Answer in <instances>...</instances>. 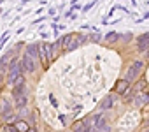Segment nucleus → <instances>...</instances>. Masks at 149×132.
Wrapping results in <instances>:
<instances>
[{
	"label": "nucleus",
	"instance_id": "obj_1",
	"mask_svg": "<svg viewBox=\"0 0 149 132\" xmlns=\"http://www.w3.org/2000/svg\"><path fill=\"white\" fill-rule=\"evenodd\" d=\"M23 76V71H21V60H18L16 56L11 60V65H9V71L6 74V79L9 85H14L19 78Z\"/></svg>",
	"mask_w": 149,
	"mask_h": 132
},
{
	"label": "nucleus",
	"instance_id": "obj_2",
	"mask_svg": "<svg viewBox=\"0 0 149 132\" xmlns=\"http://www.w3.org/2000/svg\"><path fill=\"white\" fill-rule=\"evenodd\" d=\"M142 71H144V62L142 60H133L132 62V65L128 67V71H126V74H125V79L126 81H137V78L142 74Z\"/></svg>",
	"mask_w": 149,
	"mask_h": 132
},
{
	"label": "nucleus",
	"instance_id": "obj_3",
	"mask_svg": "<svg viewBox=\"0 0 149 132\" xmlns=\"http://www.w3.org/2000/svg\"><path fill=\"white\" fill-rule=\"evenodd\" d=\"M21 71H23V74H33L37 71V62L33 58H30L28 55H23L21 56Z\"/></svg>",
	"mask_w": 149,
	"mask_h": 132
},
{
	"label": "nucleus",
	"instance_id": "obj_4",
	"mask_svg": "<svg viewBox=\"0 0 149 132\" xmlns=\"http://www.w3.org/2000/svg\"><path fill=\"white\" fill-rule=\"evenodd\" d=\"M13 97H21V95H26V81H25V76H21L14 85H13Z\"/></svg>",
	"mask_w": 149,
	"mask_h": 132
},
{
	"label": "nucleus",
	"instance_id": "obj_5",
	"mask_svg": "<svg viewBox=\"0 0 149 132\" xmlns=\"http://www.w3.org/2000/svg\"><path fill=\"white\" fill-rule=\"evenodd\" d=\"M91 125H93V127H97V128H100L102 132L111 130V128L107 127V120H105L102 114H93V116H91Z\"/></svg>",
	"mask_w": 149,
	"mask_h": 132
},
{
	"label": "nucleus",
	"instance_id": "obj_6",
	"mask_svg": "<svg viewBox=\"0 0 149 132\" xmlns=\"http://www.w3.org/2000/svg\"><path fill=\"white\" fill-rule=\"evenodd\" d=\"M114 100H118V93H111V95H107V97L98 104V109H100V111L112 109V107H114Z\"/></svg>",
	"mask_w": 149,
	"mask_h": 132
},
{
	"label": "nucleus",
	"instance_id": "obj_7",
	"mask_svg": "<svg viewBox=\"0 0 149 132\" xmlns=\"http://www.w3.org/2000/svg\"><path fill=\"white\" fill-rule=\"evenodd\" d=\"M147 49H149V32L137 37V51L139 53H146Z\"/></svg>",
	"mask_w": 149,
	"mask_h": 132
},
{
	"label": "nucleus",
	"instance_id": "obj_8",
	"mask_svg": "<svg viewBox=\"0 0 149 132\" xmlns=\"http://www.w3.org/2000/svg\"><path fill=\"white\" fill-rule=\"evenodd\" d=\"M128 90H130V81H126L125 78L116 81V85H114V93H118V95H121V97H123Z\"/></svg>",
	"mask_w": 149,
	"mask_h": 132
},
{
	"label": "nucleus",
	"instance_id": "obj_9",
	"mask_svg": "<svg viewBox=\"0 0 149 132\" xmlns=\"http://www.w3.org/2000/svg\"><path fill=\"white\" fill-rule=\"evenodd\" d=\"M25 55H28L30 58H33L35 62H39V44H28L25 48Z\"/></svg>",
	"mask_w": 149,
	"mask_h": 132
},
{
	"label": "nucleus",
	"instance_id": "obj_10",
	"mask_svg": "<svg viewBox=\"0 0 149 132\" xmlns=\"http://www.w3.org/2000/svg\"><path fill=\"white\" fill-rule=\"evenodd\" d=\"M39 60L42 62V65H44V67H47V63H49V58H47L46 42H40V44H39Z\"/></svg>",
	"mask_w": 149,
	"mask_h": 132
},
{
	"label": "nucleus",
	"instance_id": "obj_11",
	"mask_svg": "<svg viewBox=\"0 0 149 132\" xmlns=\"http://www.w3.org/2000/svg\"><path fill=\"white\" fill-rule=\"evenodd\" d=\"M133 88H135L139 93H149V85H147V81H146L144 78H140V79L133 85Z\"/></svg>",
	"mask_w": 149,
	"mask_h": 132
},
{
	"label": "nucleus",
	"instance_id": "obj_12",
	"mask_svg": "<svg viewBox=\"0 0 149 132\" xmlns=\"http://www.w3.org/2000/svg\"><path fill=\"white\" fill-rule=\"evenodd\" d=\"M137 95H139V92H137L133 86H130V90H128V92L123 95V100H125V102H132V100H133Z\"/></svg>",
	"mask_w": 149,
	"mask_h": 132
},
{
	"label": "nucleus",
	"instance_id": "obj_13",
	"mask_svg": "<svg viewBox=\"0 0 149 132\" xmlns=\"http://www.w3.org/2000/svg\"><path fill=\"white\" fill-rule=\"evenodd\" d=\"M14 125H16V128H18L19 132H28V130L32 128V127H30V123H28V121H25V120H18Z\"/></svg>",
	"mask_w": 149,
	"mask_h": 132
},
{
	"label": "nucleus",
	"instance_id": "obj_14",
	"mask_svg": "<svg viewBox=\"0 0 149 132\" xmlns=\"http://www.w3.org/2000/svg\"><path fill=\"white\" fill-rule=\"evenodd\" d=\"M104 39H105V42H107V44H114V42H118V41H119V34H118V32H109Z\"/></svg>",
	"mask_w": 149,
	"mask_h": 132
},
{
	"label": "nucleus",
	"instance_id": "obj_15",
	"mask_svg": "<svg viewBox=\"0 0 149 132\" xmlns=\"http://www.w3.org/2000/svg\"><path fill=\"white\" fill-rule=\"evenodd\" d=\"M72 37H74V35H70V34H67V35H63V37L60 39V46H61V49H67V48H68V44H70V41H72Z\"/></svg>",
	"mask_w": 149,
	"mask_h": 132
},
{
	"label": "nucleus",
	"instance_id": "obj_16",
	"mask_svg": "<svg viewBox=\"0 0 149 132\" xmlns=\"http://www.w3.org/2000/svg\"><path fill=\"white\" fill-rule=\"evenodd\" d=\"M14 100H16V107H18V109H21V107H26V104H28V99H26V95L16 97Z\"/></svg>",
	"mask_w": 149,
	"mask_h": 132
},
{
	"label": "nucleus",
	"instance_id": "obj_17",
	"mask_svg": "<svg viewBox=\"0 0 149 132\" xmlns=\"http://www.w3.org/2000/svg\"><path fill=\"white\" fill-rule=\"evenodd\" d=\"M79 46H81L79 39H77V37H72V41H70V44H68L67 51H74V49H76V48H79Z\"/></svg>",
	"mask_w": 149,
	"mask_h": 132
},
{
	"label": "nucleus",
	"instance_id": "obj_18",
	"mask_svg": "<svg viewBox=\"0 0 149 132\" xmlns=\"http://www.w3.org/2000/svg\"><path fill=\"white\" fill-rule=\"evenodd\" d=\"M132 39H133V35H132V34H119V41H121L123 44H128Z\"/></svg>",
	"mask_w": 149,
	"mask_h": 132
},
{
	"label": "nucleus",
	"instance_id": "obj_19",
	"mask_svg": "<svg viewBox=\"0 0 149 132\" xmlns=\"http://www.w3.org/2000/svg\"><path fill=\"white\" fill-rule=\"evenodd\" d=\"M9 56H11V55H7V56H4L2 60H0V76H2V74L6 72V60H7Z\"/></svg>",
	"mask_w": 149,
	"mask_h": 132
},
{
	"label": "nucleus",
	"instance_id": "obj_20",
	"mask_svg": "<svg viewBox=\"0 0 149 132\" xmlns=\"http://www.w3.org/2000/svg\"><path fill=\"white\" fill-rule=\"evenodd\" d=\"M4 132H19V130L16 128V125H11V123H7V125L4 127Z\"/></svg>",
	"mask_w": 149,
	"mask_h": 132
},
{
	"label": "nucleus",
	"instance_id": "obj_21",
	"mask_svg": "<svg viewBox=\"0 0 149 132\" xmlns=\"http://www.w3.org/2000/svg\"><path fill=\"white\" fill-rule=\"evenodd\" d=\"M100 39H102V37H100V34H91V41H93V42H98Z\"/></svg>",
	"mask_w": 149,
	"mask_h": 132
},
{
	"label": "nucleus",
	"instance_id": "obj_22",
	"mask_svg": "<svg viewBox=\"0 0 149 132\" xmlns=\"http://www.w3.org/2000/svg\"><path fill=\"white\" fill-rule=\"evenodd\" d=\"M2 111H4V106H2V102H0V116H2Z\"/></svg>",
	"mask_w": 149,
	"mask_h": 132
},
{
	"label": "nucleus",
	"instance_id": "obj_23",
	"mask_svg": "<svg viewBox=\"0 0 149 132\" xmlns=\"http://www.w3.org/2000/svg\"><path fill=\"white\" fill-rule=\"evenodd\" d=\"M144 56H146V58H147V60H149V49H147V51H146V53H144Z\"/></svg>",
	"mask_w": 149,
	"mask_h": 132
},
{
	"label": "nucleus",
	"instance_id": "obj_24",
	"mask_svg": "<svg viewBox=\"0 0 149 132\" xmlns=\"http://www.w3.org/2000/svg\"><path fill=\"white\" fill-rule=\"evenodd\" d=\"M28 132H37V130H35V128H30V130H28Z\"/></svg>",
	"mask_w": 149,
	"mask_h": 132
},
{
	"label": "nucleus",
	"instance_id": "obj_25",
	"mask_svg": "<svg viewBox=\"0 0 149 132\" xmlns=\"http://www.w3.org/2000/svg\"><path fill=\"white\" fill-rule=\"evenodd\" d=\"M144 132H149V128H146V130H144Z\"/></svg>",
	"mask_w": 149,
	"mask_h": 132
},
{
	"label": "nucleus",
	"instance_id": "obj_26",
	"mask_svg": "<svg viewBox=\"0 0 149 132\" xmlns=\"http://www.w3.org/2000/svg\"><path fill=\"white\" fill-rule=\"evenodd\" d=\"M0 132H2V130H0Z\"/></svg>",
	"mask_w": 149,
	"mask_h": 132
},
{
	"label": "nucleus",
	"instance_id": "obj_27",
	"mask_svg": "<svg viewBox=\"0 0 149 132\" xmlns=\"http://www.w3.org/2000/svg\"><path fill=\"white\" fill-rule=\"evenodd\" d=\"M2 132H4V130H2Z\"/></svg>",
	"mask_w": 149,
	"mask_h": 132
}]
</instances>
